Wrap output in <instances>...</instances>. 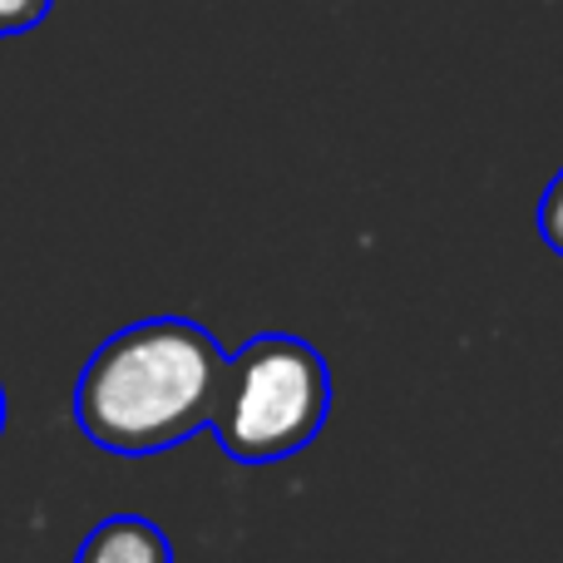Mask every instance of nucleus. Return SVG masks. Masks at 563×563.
Returning <instances> with one entry per match:
<instances>
[{
  "instance_id": "nucleus-5",
  "label": "nucleus",
  "mask_w": 563,
  "mask_h": 563,
  "mask_svg": "<svg viewBox=\"0 0 563 563\" xmlns=\"http://www.w3.org/2000/svg\"><path fill=\"white\" fill-rule=\"evenodd\" d=\"M539 238L563 257V168L554 174V184L544 188V203H539Z\"/></svg>"
},
{
  "instance_id": "nucleus-3",
  "label": "nucleus",
  "mask_w": 563,
  "mask_h": 563,
  "mask_svg": "<svg viewBox=\"0 0 563 563\" xmlns=\"http://www.w3.org/2000/svg\"><path fill=\"white\" fill-rule=\"evenodd\" d=\"M75 563H174V549L158 525L139 515H114L89 529Z\"/></svg>"
},
{
  "instance_id": "nucleus-1",
  "label": "nucleus",
  "mask_w": 563,
  "mask_h": 563,
  "mask_svg": "<svg viewBox=\"0 0 563 563\" xmlns=\"http://www.w3.org/2000/svg\"><path fill=\"white\" fill-rule=\"evenodd\" d=\"M228 356L188 317H154L114 331L85 361L75 420L109 455H164L213 426Z\"/></svg>"
},
{
  "instance_id": "nucleus-6",
  "label": "nucleus",
  "mask_w": 563,
  "mask_h": 563,
  "mask_svg": "<svg viewBox=\"0 0 563 563\" xmlns=\"http://www.w3.org/2000/svg\"><path fill=\"white\" fill-rule=\"evenodd\" d=\"M0 430H5V390H0Z\"/></svg>"
},
{
  "instance_id": "nucleus-4",
  "label": "nucleus",
  "mask_w": 563,
  "mask_h": 563,
  "mask_svg": "<svg viewBox=\"0 0 563 563\" xmlns=\"http://www.w3.org/2000/svg\"><path fill=\"white\" fill-rule=\"evenodd\" d=\"M55 0H0V40H15L49 15Z\"/></svg>"
},
{
  "instance_id": "nucleus-2",
  "label": "nucleus",
  "mask_w": 563,
  "mask_h": 563,
  "mask_svg": "<svg viewBox=\"0 0 563 563\" xmlns=\"http://www.w3.org/2000/svg\"><path fill=\"white\" fill-rule=\"evenodd\" d=\"M331 410V371L301 336H257L228 356L213 410L218 445L243 465H273L317 440Z\"/></svg>"
}]
</instances>
